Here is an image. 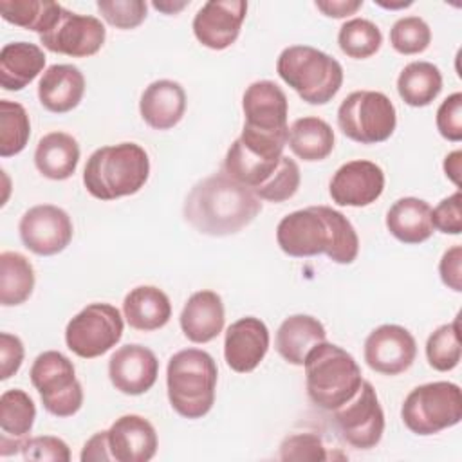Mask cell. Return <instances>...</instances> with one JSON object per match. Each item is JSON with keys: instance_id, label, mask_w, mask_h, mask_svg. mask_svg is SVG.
<instances>
[{"instance_id": "6da1fadb", "label": "cell", "mask_w": 462, "mask_h": 462, "mask_svg": "<svg viewBox=\"0 0 462 462\" xmlns=\"http://www.w3.org/2000/svg\"><path fill=\"white\" fill-rule=\"evenodd\" d=\"M262 211V200L224 171L199 180L186 195L182 215L199 233L229 236L247 227Z\"/></svg>"}, {"instance_id": "7a4b0ae2", "label": "cell", "mask_w": 462, "mask_h": 462, "mask_svg": "<svg viewBox=\"0 0 462 462\" xmlns=\"http://www.w3.org/2000/svg\"><path fill=\"white\" fill-rule=\"evenodd\" d=\"M150 177V159L137 143L108 144L94 150L83 168L87 191L99 200L137 193Z\"/></svg>"}, {"instance_id": "3957f363", "label": "cell", "mask_w": 462, "mask_h": 462, "mask_svg": "<svg viewBox=\"0 0 462 462\" xmlns=\"http://www.w3.org/2000/svg\"><path fill=\"white\" fill-rule=\"evenodd\" d=\"M217 381V363L206 350L184 348L168 361V401L184 419H202L209 413L215 404Z\"/></svg>"}, {"instance_id": "277c9868", "label": "cell", "mask_w": 462, "mask_h": 462, "mask_svg": "<svg viewBox=\"0 0 462 462\" xmlns=\"http://www.w3.org/2000/svg\"><path fill=\"white\" fill-rule=\"evenodd\" d=\"M303 366L307 395L321 410L334 411L343 406L363 383L361 368L352 354L327 339L309 350Z\"/></svg>"}, {"instance_id": "5b68a950", "label": "cell", "mask_w": 462, "mask_h": 462, "mask_svg": "<svg viewBox=\"0 0 462 462\" xmlns=\"http://www.w3.org/2000/svg\"><path fill=\"white\" fill-rule=\"evenodd\" d=\"M276 72L309 105H327L343 85L341 63L310 45L285 47Z\"/></svg>"}, {"instance_id": "8992f818", "label": "cell", "mask_w": 462, "mask_h": 462, "mask_svg": "<svg viewBox=\"0 0 462 462\" xmlns=\"http://www.w3.org/2000/svg\"><path fill=\"white\" fill-rule=\"evenodd\" d=\"M287 137L289 132L265 134L244 126L226 153L224 173L254 191L276 171Z\"/></svg>"}, {"instance_id": "52a82bcc", "label": "cell", "mask_w": 462, "mask_h": 462, "mask_svg": "<svg viewBox=\"0 0 462 462\" xmlns=\"http://www.w3.org/2000/svg\"><path fill=\"white\" fill-rule=\"evenodd\" d=\"M404 426L420 437L435 435L462 420V392L449 381L415 386L401 406Z\"/></svg>"}, {"instance_id": "ba28073f", "label": "cell", "mask_w": 462, "mask_h": 462, "mask_svg": "<svg viewBox=\"0 0 462 462\" xmlns=\"http://www.w3.org/2000/svg\"><path fill=\"white\" fill-rule=\"evenodd\" d=\"M337 126L345 137L361 144H377L392 137L397 112L392 99L377 90L350 92L337 108Z\"/></svg>"}, {"instance_id": "9c48e42d", "label": "cell", "mask_w": 462, "mask_h": 462, "mask_svg": "<svg viewBox=\"0 0 462 462\" xmlns=\"http://www.w3.org/2000/svg\"><path fill=\"white\" fill-rule=\"evenodd\" d=\"M29 375L51 415L72 417L83 406L81 383L76 379V368L65 354L58 350L42 352L32 361Z\"/></svg>"}, {"instance_id": "30bf717a", "label": "cell", "mask_w": 462, "mask_h": 462, "mask_svg": "<svg viewBox=\"0 0 462 462\" xmlns=\"http://www.w3.org/2000/svg\"><path fill=\"white\" fill-rule=\"evenodd\" d=\"M123 316L110 303H88L65 327L67 348L83 359L106 354L123 337Z\"/></svg>"}, {"instance_id": "8fae6325", "label": "cell", "mask_w": 462, "mask_h": 462, "mask_svg": "<svg viewBox=\"0 0 462 462\" xmlns=\"http://www.w3.org/2000/svg\"><path fill=\"white\" fill-rule=\"evenodd\" d=\"M334 424L343 440L356 449L375 448L384 433V411L372 383H361L350 401L334 410Z\"/></svg>"}, {"instance_id": "7c38bea8", "label": "cell", "mask_w": 462, "mask_h": 462, "mask_svg": "<svg viewBox=\"0 0 462 462\" xmlns=\"http://www.w3.org/2000/svg\"><path fill=\"white\" fill-rule=\"evenodd\" d=\"M276 242L292 258L327 254L332 242L327 206H310L285 215L276 226Z\"/></svg>"}, {"instance_id": "4fadbf2b", "label": "cell", "mask_w": 462, "mask_h": 462, "mask_svg": "<svg viewBox=\"0 0 462 462\" xmlns=\"http://www.w3.org/2000/svg\"><path fill=\"white\" fill-rule=\"evenodd\" d=\"M18 233L31 253L52 256L70 244L74 226L65 209L54 204H38L22 215Z\"/></svg>"}, {"instance_id": "5bb4252c", "label": "cell", "mask_w": 462, "mask_h": 462, "mask_svg": "<svg viewBox=\"0 0 462 462\" xmlns=\"http://www.w3.org/2000/svg\"><path fill=\"white\" fill-rule=\"evenodd\" d=\"M106 29L103 22L90 14H78L63 7L56 23L43 34L40 43L58 54L72 58L94 56L105 43Z\"/></svg>"}, {"instance_id": "9a60e30c", "label": "cell", "mask_w": 462, "mask_h": 462, "mask_svg": "<svg viewBox=\"0 0 462 462\" xmlns=\"http://www.w3.org/2000/svg\"><path fill=\"white\" fill-rule=\"evenodd\" d=\"M363 356L374 372L399 375L413 365L417 357V343L408 328L384 323L366 336Z\"/></svg>"}, {"instance_id": "2e32d148", "label": "cell", "mask_w": 462, "mask_h": 462, "mask_svg": "<svg viewBox=\"0 0 462 462\" xmlns=\"http://www.w3.org/2000/svg\"><path fill=\"white\" fill-rule=\"evenodd\" d=\"M384 189V171L379 164L356 159L336 170L330 179L328 193L337 206L365 208L375 202Z\"/></svg>"}, {"instance_id": "e0dca14e", "label": "cell", "mask_w": 462, "mask_h": 462, "mask_svg": "<svg viewBox=\"0 0 462 462\" xmlns=\"http://www.w3.org/2000/svg\"><path fill=\"white\" fill-rule=\"evenodd\" d=\"M245 14L244 0H209L193 18V34L204 47L224 51L236 42Z\"/></svg>"}, {"instance_id": "ac0fdd59", "label": "cell", "mask_w": 462, "mask_h": 462, "mask_svg": "<svg viewBox=\"0 0 462 462\" xmlns=\"http://www.w3.org/2000/svg\"><path fill=\"white\" fill-rule=\"evenodd\" d=\"M159 361L155 354L137 343L119 346L108 359V379L125 395H143L157 381Z\"/></svg>"}, {"instance_id": "d6986e66", "label": "cell", "mask_w": 462, "mask_h": 462, "mask_svg": "<svg viewBox=\"0 0 462 462\" xmlns=\"http://www.w3.org/2000/svg\"><path fill=\"white\" fill-rule=\"evenodd\" d=\"M244 126L265 134L289 132V101L285 92L271 79L253 81L242 96Z\"/></svg>"}, {"instance_id": "ffe728a7", "label": "cell", "mask_w": 462, "mask_h": 462, "mask_svg": "<svg viewBox=\"0 0 462 462\" xmlns=\"http://www.w3.org/2000/svg\"><path fill=\"white\" fill-rule=\"evenodd\" d=\"M269 328L254 316H245L231 323L224 336L226 365L238 374L253 372L269 350Z\"/></svg>"}, {"instance_id": "44dd1931", "label": "cell", "mask_w": 462, "mask_h": 462, "mask_svg": "<svg viewBox=\"0 0 462 462\" xmlns=\"http://www.w3.org/2000/svg\"><path fill=\"white\" fill-rule=\"evenodd\" d=\"M108 446L116 462H148L155 457L159 440L148 419L128 413L108 428Z\"/></svg>"}, {"instance_id": "7402d4cb", "label": "cell", "mask_w": 462, "mask_h": 462, "mask_svg": "<svg viewBox=\"0 0 462 462\" xmlns=\"http://www.w3.org/2000/svg\"><path fill=\"white\" fill-rule=\"evenodd\" d=\"M180 330L191 343H209L222 330L226 323V312L220 294L204 289L193 292L179 316Z\"/></svg>"}, {"instance_id": "603a6c76", "label": "cell", "mask_w": 462, "mask_h": 462, "mask_svg": "<svg viewBox=\"0 0 462 462\" xmlns=\"http://www.w3.org/2000/svg\"><path fill=\"white\" fill-rule=\"evenodd\" d=\"M85 94V76L76 65L56 63L43 70L38 81V99L52 114L74 110Z\"/></svg>"}, {"instance_id": "cb8c5ba5", "label": "cell", "mask_w": 462, "mask_h": 462, "mask_svg": "<svg viewBox=\"0 0 462 462\" xmlns=\"http://www.w3.org/2000/svg\"><path fill=\"white\" fill-rule=\"evenodd\" d=\"M139 112L150 128L170 130L186 112V92L173 79L152 81L141 94Z\"/></svg>"}, {"instance_id": "d4e9b609", "label": "cell", "mask_w": 462, "mask_h": 462, "mask_svg": "<svg viewBox=\"0 0 462 462\" xmlns=\"http://www.w3.org/2000/svg\"><path fill=\"white\" fill-rule=\"evenodd\" d=\"M36 419V406L22 388L5 390L0 395V455L20 453L22 442L29 437Z\"/></svg>"}, {"instance_id": "484cf974", "label": "cell", "mask_w": 462, "mask_h": 462, "mask_svg": "<svg viewBox=\"0 0 462 462\" xmlns=\"http://www.w3.org/2000/svg\"><path fill=\"white\" fill-rule=\"evenodd\" d=\"M327 339L323 323L310 314H292L282 321L276 330V352L294 366H303V361L312 346Z\"/></svg>"}, {"instance_id": "4316f807", "label": "cell", "mask_w": 462, "mask_h": 462, "mask_svg": "<svg viewBox=\"0 0 462 462\" xmlns=\"http://www.w3.org/2000/svg\"><path fill=\"white\" fill-rule=\"evenodd\" d=\"M384 224L393 238L408 245L422 244L435 233L431 206L417 197L397 199L390 206Z\"/></svg>"}, {"instance_id": "83f0119b", "label": "cell", "mask_w": 462, "mask_h": 462, "mask_svg": "<svg viewBox=\"0 0 462 462\" xmlns=\"http://www.w3.org/2000/svg\"><path fill=\"white\" fill-rule=\"evenodd\" d=\"M126 323L141 332L162 328L171 318V303L164 291L155 285L134 287L123 300Z\"/></svg>"}, {"instance_id": "f1b7e54d", "label": "cell", "mask_w": 462, "mask_h": 462, "mask_svg": "<svg viewBox=\"0 0 462 462\" xmlns=\"http://www.w3.org/2000/svg\"><path fill=\"white\" fill-rule=\"evenodd\" d=\"M45 52L29 42H11L0 51V87L18 92L36 79L45 67Z\"/></svg>"}, {"instance_id": "f546056e", "label": "cell", "mask_w": 462, "mask_h": 462, "mask_svg": "<svg viewBox=\"0 0 462 462\" xmlns=\"http://www.w3.org/2000/svg\"><path fill=\"white\" fill-rule=\"evenodd\" d=\"M79 162V144L67 132L45 134L34 150L36 170L51 180H65L74 175Z\"/></svg>"}, {"instance_id": "4dcf8cb0", "label": "cell", "mask_w": 462, "mask_h": 462, "mask_svg": "<svg viewBox=\"0 0 462 462\" xmlns=\"http://www.w3.org/2000/svg\"><path fill=\"white\" fill-rule=\"evenodd\" d=\"M334 130L332 126L316 116L296 119L289 128L287 144L292 153L307 162L327 159L334 150Z\"/></svg>"}, {"instance_id": "1f68e13d", "label": "cell", "mask_w": 462, "mask_h": 462, "mask_svg": "<svg viewBox=\"0 0 462 462\" xmlns=\"http://www.w3.org/2000/svg\"><path fill=\"white\" fill-rule=\"evenodd\" d=\"M442 90V74L431 61H411L397 78L401 99L415 108L431 105Z\"/></svg>"}, {"instance_id": "d6a6232c", "label": "cell", "mask_w": 462, "mask_h": 462, "mask_svg": "<svg viewBox=\"0 0 462 462\" xmlns=\"http://www.w3.org/2000/svg\"><path fill=\"white\" fill-rule=\"evenodd\" d=\"M32 263L16 251H4L0 254V303L4 307H16L25 303L34 289Z\"/></svg>"}, {"instance_id": "836d02e7", "label": "cell", "mask_w": 462, "mask_h": 462, "mask_svg": "<svg viewBox=\"0 0 462 462\" xmlns=\"http://www.w3.org/2000/svg\"><path fill=\"white\" fill-rule=\"evenodd\" d=\"M63 7L56 2L43 0H0V16L18 27L47 32L60 18Z\"/></svg>"}, {"instance_id": "e575fe53", "label": "cell", "mask_w": 462, "mask_h": 462, "mask_svg": "<svg viewBox=\"0 0 462 462\" xmlns=\"http://www.w3.org/2000/svg\"><path fill=\"white\" fill-rule=\"evenodd\" d=\"M381 29L366 18H350L337 32L339 49L354 60H366L374 56L381 49Z\"/></svg>"}, {"instance_id": "d590c367", "label": "cell", "mask_w": 462, "mask_h": 462, "mask_svg": "<svg viewBox=\"0 0 462 462\" xmlns=\"http://www.w3.org/2000/svg\"><path fill=\"white\" fill-rule=\"evenodd\" d=\"M31 137V121L27 110L9 99H0V157L20 153Z\"/></svg>"}, {"instance_id": "8d00e7d4", "label": "cell", "mask_w": 462, "mask_h": 462, "mask_svg": "<svg viewBox=\"0 0 462 462\" xmlns=\"http://www.w3.org/2000/svg\"><path fill=\"white\" fill-rule=\"evenodd\" d=\"M462 356L458 316L451 323L437 327L426 341L428 365L437 372H449L458 366Z\"/></svg>"}, {"instance_id": "74e56055", "label": "cell", "mask_w": 462, "mask_h": 462, "mask_svg": "<svg viewBox=\"0 0 462 462\" xmlns=\"http://www.w3.org/2000/svg\"><path fill=\"white\" fill-rule=\"evenodd\" d=\"M390 43L399 54H420L431 43V29L420 16H402L390 29Z\"/></svg>"}, {"instance_id": "f35d334b", "label": "cell", "mask_w": 462, "mask_h": 462, "mask_svg": "<svg viewBox=\"0 0 462 462\" xmlns=\"http://www.w3.org/2000/svg\"><path fill=\"white\" fill-rule=\"evenodd\" d=\"M301 182L300 168L294 159L283 155L276 171L253 193L260 200H269V202H285L291 197L296 195L298 188Z\"/></svg>"}, {"instance_id": "ab89813d", "label": "cell", "mask_w": 462, "mask_h": 462, "mask_svg": "<svg viewBox=\"0 0 462 462\" xmlns=\"http://www.w3.org/2000/svg\"><path fill=\"white\" fill-rule=\"evenodd\" d=\"M328 218L332 227V242L327 256L334 263L348 265L357 258L359 253V236L352 226V222L337 209L328 208Z\"/></svg>"}, {"instance_id": "60d3db41", "label": "cell", "mask_w": 462, "mask_h": 462, "mask_svg": "<svg viewBox=\"0 0 462 462\" xmlns=\"http://www.w3.org/2000/svg\"><path fill=\"white\" fill-rule=\"evenodd\" d=\"M96 7L106 23L123 31L139 27L148 13L143 0H97Z\"/></svg>"}, {"instance_id": "b9f144b4", "label": "cell", "mask_w": 462, "mask_h": 462, "mask_svg": "<svg viewBox=\"0 0 462 462\" xmlns=\"http://www.w3.org/2000/svg\"><path fill=\"white\" fill-rule=\"evenodd\" d=\"M280 460H312L323 462L328 458L325 444L316 433H294L282 440L280 444Z\"/></svg>"}, {"instance_id": "7bdbcfd3", "label": "cell", "mask_w": 462, "mask_h": 462, "mask_svg": "<svg viewBox=\"0 0 462 462\" xmlns=\"http://www.w3.org/2000/svg\"><path fill=\"white\" fill-rule=\"evenodd\" d=\"M20 453L23 460H38V462H69L70 449L65 440L52 435L27 437L22 442Z\"/></svg>"}, {"instance_id": "ee69618b", "label": "cell", "mask_w": 462, "mask_h": 462, "mask_svg": "<svg viewBox=\"0 0 462 462\" xmlns=\"http://www.w3.org/2000/svg\"><path fill=\"white\" fill-rule=\"evenodd\" d=\"M435 123H437L439 134L444 139L451 143H458L462 139V94L460 92H453L440 103V106L437 108Z\"/></svg>"}, {"instance_id": "f6af8a7d", "label": "cell", "mask_w": 462, "mask_h": 462, "mask_svg": "<svg viewBox=\"0 0 462 462\" xmlns=\"http://www.w3.org/2000/svg\"><path fill=\"white\" fill-rule=\"evenodd\" d=\"M433 227L444 235H460L462 233V195L460 189L442 199L431 209Z\"/></svg>"}, {"instance_id": "bcb514c9", "label": "cell", "mask_w": 462, "mask_h": 462, "mask_svg": "<svg viewBox=\"0 0 462 462\" xmlns=\"http://www.w3.org/2000/svg\"><path fill=\"white\" fill-rule=\"evenodd\" d=\"M25 348L18 336L2 332L0 334V379L7 381L13 377L23 363Z\"/></svg>"}, {"instance_id": "7dc6e473", "label": "cell", "mask_w": 462, "mask_h": 462, "mask_svg": "<svg viewBox=\"0 0 462 462\" xmlns=\"http://www.w3.org/2000/svg\"><path fill=\"white\" fill-rule=\"evenodd\" d=\"M439 274L442 283L455 291H462V247L453 245L448 251H444L440 262H439Z\"/></svg>"}, {"instance_id": "c3c4849f", "label": "cell", "mask_w": 462, "mask_h": 462, "mask_svg": "<svg viewBox=\"0 0 462 462\" xmlns=\"http://www.w3.org/2000/svg\"><path fill=\"white\" fill-rule=\"evenodd\" d=\"M79 458H81V462H101V460L108 462V460H114L112 453H110V446H108V430L94 433L83 444Z\"/></svg>"}, {"instance_id": "681fc988", "label": "cell", "mask_w": 462, "mask_h": 462, "mask_svg": "<svg viewBox=\"0 0 462 462\" xmlns=\"http://www.w3.org/2000/svg\"><path fill=\"white\" fill-rule=\"evenodd\" d=\"M314 5L328 18H345L363 7V0H316Z\"/></svg>"}, {"instance_id": "f907efd6", "label": "cell", "mask_w": 462, "mask_h": 462, "mask_svg": "<svg viewBox=\"0 0 462 462\" xmlns=\"http://www.w3.org/2000/svg\"><path fill=\"white\" fill-rule=\"evenodd\" d=\"M460 166H462V152L460 150H455V152L446 155V159H444V171H446V177L455 186L460 184Z\"/></svg>"}, {"instance_id": "816d5d0a", "label": "cell", "mask_w": 462, "mask_h": 462, "mask_svg": "<svg viewBox=\"0 0 462 462\" xmlns=\"http://www.w3.org/2000/svg\"><path fill=\"white\" fill-rule=\"evenodd\" d=\"M188 4H189V2H170V0H166V2H153L152 5H153L157 11L164 13V14H175V13L182 11Z\"/></svg>"}, {"instance_id": "f5cc1de1", "label": "cell", "mask_w": 462, "mask_h": 462, "mask_svg": "<svg viewBox=\"0 0 462 462\" xmlns=\"http://www.w3.org/2000/svg\"><path fill=\"white\" fill-rule=\"evenodd\" d=\"M374 4H377V5H381V7H384V9H402V7H410V5H413V2L411 0H401V2H384V0H374Z\"/></svg>"}]
</instances>
